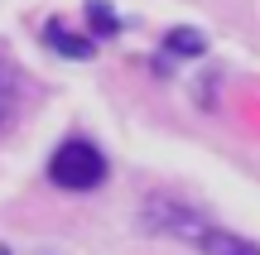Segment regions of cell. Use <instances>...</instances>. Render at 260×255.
<instances>
[{
  "mask_svg": "<svg viewBox=\"0 0 260 255\" xmlns=\"http://www.w3.org/2000/svg\"><path fill=\"white\" fill-rule=\"evenodd\" d=\"M15 92H19L15 67H5V63H0V130H5V125H10V116H15Z\"/></svg>",
  "mask_w": 260,
  "mask_h": 255,
  "instance_id": "cell-4",
  "label": "cell"
},
{
  "mask_svg": "<svg viewBox=\"0 0 260 255\" xmlns=\"http://www.w3.org/2000/svg\"><path fill=\"white\" fill-rule=\"evenodd\" d=\"M44 39H48V48H58L63 58H92V53H96V44H92V39H77V34H68V29L58 24V19L44 29Z\"/></svg>",
  "mask_w": 260,
  "mask_h": 255,
  "instance_id": "cell-3",
  "label": "cell"
},
{
  "mask_svg": "<svg viewBox=\"0 0 260 255\" xmlns=\"http://www.w3.org/2000/svg\"><path fill=\"white\" fill-rule=\"evenodd\" d=\"M48 178L63 193H92L106 178V154L92 140H63L48 159Z\"/></svg>",
  "mask_w": 260,
  "mask_h": 255,
  "instance_id": "cell-1",
  "label": "cell"
},
{
  "mask_svg": "<svg viewBox=\"0 0 260 255\" xmlns=\"http://www.w3.org/2000/svg\"><path fill=\"white\" fill-rule=\"evenodd\" d=\"M164 48H174V53H183V58H198L203 53V34H198V29H174V34L164 39Z\"/></svg>",
  "mask_w": 260,
  "mask_h": 255,
  "instance_id": "cell-5",
  "label": "cell"
},
{
  "mask_svg": "<svg viewBox=\"0 0 260 255\" xmlns=\"http://www.w3.org/2000/svg\"><path fill=\"white\" fill-rule=\"evenodd\" d=\"M169 227H178L174 236H193L203 255H260V246H251L246 236H236V231H222V227H203L198 217H188V212H174V207H169Z\"/></svg>",
  "mask_w": 260,
  "mask_h": 255,
  "instance_id": "cell-2",
  "label": "cell"
},
{
  "mask_svg": "<svg viewBox=\"0 0 260 255\" xmlns=\"http://www.w3.org/2000/svg\"><path fill=\"white\" fill-rule=\"evenodd\" d=\"M87 15H92L96 34H116V29H121V19H116V15H111V5H102V0H92V5H87Z\"/></svg>",
  "mask_w": 260,
  "mask_h": 255,
  "instance_id": "cell-6",
  "label": "cell"
}]
</instances>
